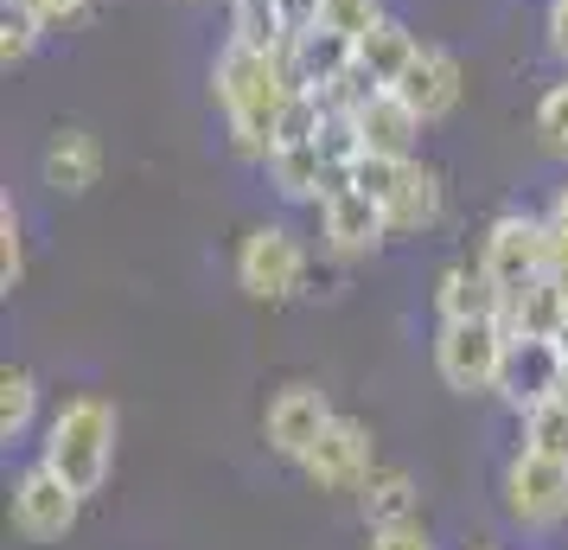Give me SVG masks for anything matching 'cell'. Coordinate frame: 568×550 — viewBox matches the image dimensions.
<instances>
[{
  "instance_id": "obj_33",
  "label": "cell",
  "mask_w": 568,
  "mask_h": 550,
  "mask_svg": "<svg viewBox=\"0 0 568 550\" xmlns=\"http://www.w3.org/2000/svg\"><path fill=\"white\" fill-rule=\"evenodd\" d=\"M542 32H549V52L568 64V0H549V13H542Z\"/></svg>"
},
{
  "instance_id": "obj_24",
  "label": "cell",
  "mask_w": 568,
  "mask_h": 550,
  "mask_svg": "<svg viewBox=\"0 0 568 550\" xmlns=\"http://www.w3.org/2000/svg\"><path fill=\"white\" fill-rule=\"evenodd\" d=\"M32 410H39V378L27 366H0V436L13 442L32 422Z\"/></svg>"
},
{
  "instance_id": "obj_31",
  "label": "cell",
  "mask_w": 568,
  "mask_h": 550,
  "mask_svg": "<svg viewBox=\"0 0 568 550\" xmlns=\"http://www.w3.org/2000/svg\"><path fill=\"white\" fill-rule=\"evenodd\" d=\"M275 20H282V39H301L326 20V0H275Z\"/></svg>"
},
{
  "instance_id": "obj_20",
  "label": "cell",
  "mask_w": 568,
  "mask_h": 550,
  "mask_svg": "<svg viewBox=\"0 0 568 550\" xmlns=\"http://www.w3.org/2000/svg\"><path fill=\"white\" fill-rule=\"evenodd\" d=\"M415 52H422V39H415L403 20H389V13L358 39V64H364V71H371L377 83H396L403 71H409V58H415Z\"/></svg>"
},
{
  "instance_id": "obj_26",
  "label": "cell",
  "mask_w": 568,
  "mask_h": 550,
  "mask_svg": "<svg viewBox=\"0 0 568 550\" xmlns=\"http://www.w3.org/2000/svg\"><path fill=\"white\" fill-rule=\"evenodd\" d=\"M530 129H537V148H542V154L568 160V83H549V90L537 97Z\"/></svg>"
},
{
  "instance_id": "obj_7",
  "label": "cell",
  "mask_w": 568,
  "mask_h": 550,
  "mask_svg": "<svg viewBox=\"0 0 568 550\" xmlns=\"http://www.w3.org/2000/svg\"><path fill=\"white\" fill-rule=\"evenodd\" d=\"M78 512H83V493L64 473L45 468V461L13 480V531H20L27 544H58V538H71Z\"/></svg>"
},
{
  "instance_id": "obj_14",
  "label": "cell",
  "mask_w": 568,
  "mask_h": 550,
  "mask_svg": "<svg viewBox=\"0 0 568 550\" xmlns=\"http://www.w3.org/2000/svg\"><path fill=\"white\" fill-rule=\"evenodd\" d=\"M352 122H358V134H364V154H384V160H415L422 154V129H428V122H422L396 90H377Z\"/></svg>"
},
{
  "instance_id": "obj_35",
  "label": "cell",
  "mask_w": 568,
  "mask_h": 550,
  "mask_svg": "<svg viewBox=\"0 0 568 550\" xmlns=\"http://www.w3.org/2000/svg\"><path fill=\"white\" fill-rule=\"evenodd\" d=\"M562 397H568V378H562Z\"/></svg>"
},
{
  "instance_id": "obj_25",
  "label": "cell",
  "mask_w": 568,
  "mask_h": 550,
  "mask_svg": "<svg viewBox=\"0 0 568 550\" xmlns=\"http://www.w3.org/2000/svg\"><path fill=\"white\" fill-rule=\"evenodd\" d=\"M377 90H389V83H377V78L358 64V58H352V64H345L333 83H320V103H326V116H358V109L371 103Z\"/></svg>"
},
{
  "instance_id": "obj_16",
  "label": "cell",
  "mask_w": 568,
  "mask_h": 550,
  "mask_svg": "<svg viewBox=\"0 0 568 550\" xmlns=\"http://www.w3.org/2000/svg\"><path fill=\"white\" fill-rule=\"evenodd\" d=\"M39 173H45V186H52V192H64V199H83L90 186L103 180V141H97L90 129H58L52 141H45Z\"/></svg>"
},
{
  "instance_id": "obj_5",
  "label": "cell",
  "mask_w": 568,
  "mask_h": 550,
  "mask_svg": "<svg viewBox=\"0 0 568 550\" xmlns=\"http://www.w3.org/2000/svg\"><path fill=\"white\" fill-rule=\"evenodd\" d=\"M479 262L491 269V282L511 301L517 289H530L537 276H549V218H537V211H505V218H491L486 243H479Z\"/></svg>"
},
{
  "instance_id": "obj_3",
  "label": "cell",
  "mask_w": 568,
  "mask_h": 550,
  "mask_svg": "<svg viewBox=\"0 0 568 550\" xmlns=\"http://www.w3.org/2000/svg\"><path fill=\"white\" fill-rule=\"evenodd\" d=\"M511 327L505 320H440L435 333V371L454 397L498 391V366H505Z\"/></svg>"
},
{
  "instance_id": "obj_11",
  "label": "cell",
  "mask_w": 568,
  "mask_h": 550,
  "mask_svg": "<svg viewBox=\"0 0 568 550\" xmlns=\"http://www.w3.org/2000/svg\"><path fill=\"white\" fill-rule=\"evenodd\" d=\"M338 410L326 403V391L320 384H282V391L268 397V410H262V442L275 448L282 461H307V448L326 436V422H333Z\"/></svg>"
},
{
  "instance_id": "obj_22",
  "label": "cell",
  "mask_w": 568,
  "mask_h": 550,
  "mask_svg": "<svg viewBox=\"0 0 568 550\" xmlns=\"http://www.w3.org/2000/svg\"><path fill=\"white\" fill-rule=\"evenodd\" d=\"M39 39H45V20L32 13L27 0H0V64L13 71V64H27L39 52Z\"/></svg>"
},
{
  "instance_id": "obj_9",
  "label": "cell",
  "mask_w": 568,
  "mask_h": 550,
  "mask_svg": "<svg viewBox=\"0 0 568 550\" xmlns=\"http://www.w3.org/2000/svg\"><path fill=\"white\" fill-rule=\"evenodd\" d=\"M320 237L333 257H371L389 237V218L364 186H352V173H333V186L320 192Z\"/></svg>"
},
{
  "instance_id": "obj_18",
  "label": "cell",
  "mask_w": 568,
  "mask_h": 550,
  "mask_svg": "<svg viewBox=\"0 0 568 550\" xmlns=\"http://www.w3.org/2000/svg\"><path fill=\"white\" fill-rule=\"evenodd\" d=\"M262 173H268V186L282 199H301V206H320V192L333 186V167L320 154V141H282L275 154L262 160Z\"/></svg>"
},
{
  "instance_id": "obj_2",
  "label": "cell",
  "mask_w": 568,
  "mask_h": 550,
  "mask_svg": "<svg viewBox=\"0 0 568 550\" xmlns=\"http://www.w3.org/2000/svg\"><path fill=\"white\" fill-rule=\"evenodd\" d=\"M115 436H122V417L115 403L97 391L83 397H64V410L45 422V468L64 473L83 499H97L109 487V468H115Z\"/></svg>"
},
{
  "instance_id": "obj_17",
  "label": "cell",
  "mask_w": 568,
  "mask_h": 550,
  "mask_svg": "<svg viewBox=\"0 0 568 550\" xmlns=\"http://www.w3.org/2000/svg\"><path fill=\"white\" fill-rule=\"evenodd\" d=\"M282 58H287V78H294V90H320V83H333L338 71L358 58V39H345V32H333L326 20H320L313 32L287 39Z\"/></svg>"
},
{
  "instance_id": "obj_12",
  "label": "cell",
  "mask_w": 568,
  "mask_h": 550,
  "mask_svg": "<svg viewBox=\"0 0 568 550\" xmlns=\"http://www.w3.org/2000/svg\"><path fill=\"white\" fill-rule=\"evenodd\" d=\"M389 90H396L422 122H440V116H454V109H460V90H466L460 58L440 52V46H422V52L409 58V71L389 83Z\"/></svg>"
},
{
  "instance_id": "obj_1",
  "label": "cell",
  "mask_w": 568,
  "mask_h": 550,
  "mask_svg": "<svg viewBox=\"0 0 568 550\" xmlns=\"http://www.w3.org/2000/svg\"><path fill=\"white\" fill-rule=\"evenodd\" d=\"M211 97L224 109L231 148L262 167V160L275 154V129H282V109H287V97H294L282 46H275V52H256V46L224 39V52L211 64Z\"/></svg>"
},
{
  "instance_id": "obj_8",
  "label": "cell",
  "mask_w": 568,
  "mask_h": 550,
  "mask_svg": "<svg viewBox=\"0 0 568 550\" xmlns=\"http://www.w3.org/2000/svg\"><path fill=\"white\" fill-rule=\"evenodd\" d=\"M505 512H511L524 531L562 524L568 519V461H549V454L517 448L511 468H505Z\"/></svg>"
},
{
  "instance_id": "obj_4",
  "label": "cell",
  "mask_w": 568,
  "mask_h": 550,
  "mask_svg": "<svg viewBox=\"0 0 568 550\" xmlns=\"http://www.w3.org/2000/svg\"><path fill=\"white\" fill-rule=\"evenodd\" d=\"M236 289L250 301H294L307 289V250L287 224H256L236 243Z\"/></svg>"
},
{
  "instance_id": "obj_32",
  "label": "cell",
  "mask_w": 568,
  "mask_h": 550,
  "mask_svg": "<svg viewBox=\"0 0 568 550\" xmlns=\"http://www.w3.org/2000/svg\"><path fill=\"white\" fill-rule=\"evenodd\" d=\"M27 7L45 20V32H71L90 20V0H27Z\"/></svg>"
},
{
  "instance_id": "obj_23",
  "label": "cell",
  "mask_w": 568,
  "mask_h": 550,
  "mask_svg": "<svg viewBox=\"0 0 568 550\" xmlns=\"http://www.w3.org/2000/svg\"><path fill=\"white\" fill-rule=\"evenodd\" d=\"M524 448L549 454V461H568V397L562 391L549 403H537V410H524Z\"/></svg>"
},
{
  "instance_id": "obj_28",
  "label": "cell",
  "mask_w": 568,
  "mask_h": 550,
  "mask_svg": "<svg viewBox=\"0 0 568 550\" xmlns=\"http://www.w3.org/2000/svg\"><path fill=\"white\" fill-rule=\"evenodd\" d=\"M377 20H384V0H326V27L345 39H364Z\"/></svg>"
},
{
  "instance_id": "obj_29",
  "label": "cell",
  "mask_w": 568,
  "mask_h": 550,
  "mask_svg": "<svg viewBox=\"0 0 568 550\" xmlns=\"http://www.w3.org/2000/svg\"><path fill=\"white\" fill-rule=\"evenodd\" d=\"M364 550H435V538H428L422 519H396V524H371Z\"/></svg>"
},
{
  "instance_id": "obj_15",
  "label": "cell",
  "mask_w": 568,
  "mask_h": 550,
  "mask_svg": "<svg viewBox=\"0 0 568 550\" xmlns=\"http://www.w3.org/2000/svg\"><path fill=\"white\" fill-rule=\"evenodd\" d=\"M435 314L440 320H505V289L491 282V269L479 257L447 262L435 282Z\"/></svg>"
},
{
  "instance_id": "obj_21",
  "label": "cell",
  "mask_w": 568,
  "mask_h": 550,
  "mask_svg": "<svg viewBox=\"0 0 568 550\" xmlns=\"http://www.w3.org/2000/svg\"><path fill=\"white\" fill-rule=\"evenodd\" d=\"M358 506H364V524H396V519H422L415 506H422V493H415V480L403 468H384L377 461V473L358 487Z\"/></svg>"
},
{
  "instance_id": "obj_19",
  "label": "cell",
  "mask_w": 568,
  "mask_h": 550,
  "mask_svg": "<svg viewBox=\"0 0 568 550\" xmlns=\"http://www.w3.org/2000/svg\"><path fill=\"white\" fill-rule=\"evenodd\" d=\"M562 320H568V289L556 276H537L530 289H517L511 301H505V327H511V333H542V340H556Z\"/></svg>"
},
{
  "instance_id": "obj_13",
  "label": "cell",
  "mask_w": 568,
  "mask_h": 550,
  "mask_svg": "<svg viewBox=\"0 0 568 550\" xmlns=\"http://www.w3.org/2000/svg\"><path fill=\"white\" fill-rule=\"evenodd\" d=\"M440 206H447V186H440V173H435L422 154L403 160V173H396V186H389V199H384L389 237H422V231H435V224H440Z\"/></svg>"
},
{
  "instance_id": "obj_30",
  "label": "cell",
  "mask_w": 568,
  "mask_h": 550,
  "mask_svg": "<svg viewBox=\"0 0 568 550\" xmlns=\"http://www.w3.org/2000/svg\"><path fill=\"white\" fill-rule=\"evenodd\" d=\"M396 173H403V160H384V154H358V160H352V186H364V192H371L377 206L389 199Z\"/></svg>"
},
{
  "instance_id": "obj_34",
  "label": "cell",
  "mask_w": 568,
  "mask_h": 550,
  "mask_svg": "<svg viewBox=\"0 0 568 550\" xmlns=\"http://www.w3.org/2000/svg\"><path fill=\"white\" fill-rule=\"evenodd\" d=\"M542 218H549L556 231H568V180L556 186V199H549V211H542Z\"/></svg>"
},
{
  "instance_id": "obj_6",
  "label": "cell",
  "mask_w": 568,
  "mask_h": 550,
  "mask_svg": "<svg viewBox=\"0 0 568 550\" xmlns=\"http://www.w3.org/2000/svg\"><path fill=\"white\" fill-rule=\"evenodd\" d=\"M301 473H307L320 493H358L364 480L377 473V436H371V422L333 417L326 422V436L307 448Z\"/></svg>"
},
{
  "instance_id": "obj_10",
  "label": "cell",
  "mask_w": 568,
  "mask_h": 550,
  "mask_svg": "<svg viewBox=\"0 0 568 550\" xmlns=\"http://www.w3.org/2000/svg\"><path fill=\"white\" fill-rule=\"evenodd\" d=\"M562 378H568V352L562 346L542 340V333H511L505 366H498V397L511 403L517 417L537 410V403H549V397L562 391Z\"/></svg>"
},
{
  "instance_id": "obj_27",
  "label": "cell",
  "mask_w": 568,
  "mask_h": 550,
  "mask_svg": "<svg viewBox=\"0 0 568 550\" xmlns=\"http://www.w3.org/2000/svg\"><path fill=\"white\" fill-rule=\"evenodd\" d=\"M27 282V218L13 199H0V289Z\"/></svg>"
}]
</instances>
